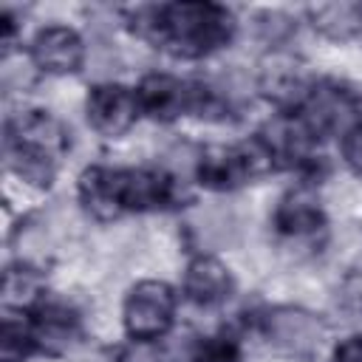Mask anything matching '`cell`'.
Listing matches in <instances>:
<instances>
[{"mask_svg":"<svg viewBox=\"0 0 362 362\" xmlns=\"http://www.w3.org/2000/svg\"><path fill=\"white\" fill-rule=\"evenodd\" d=\"M136 31L156 48L181 57L201 59L223 48L235 34V17L218 3H167L136 11Z\"/></svg>","mask_w":362,"mask_h":362,"instance_id":"1","label":"cell"},{"mask_svg":"<svg viewBox=\"0 0 362 362\" xmlns=\"http://www.w3.org/2000/svg\"><path fill=\"white\" fill-rule=\"evenodd\" d=\"M260 337L291 362H314L328 342V322L303 305H274L260 317Z\"/></svg>","mask_w":362,"mask_h":362,"instance_id":"2","label":"cell"},{"mask_svg":"<svg viewBox=\"0 0 362 362\" xmlns=\"http://www.w3.org/2000/svg\"><path fill=\"white\" fill-rule=\"evenodd\" d=\"M175 288L164 280H141L124 297V331L130 339L156 342L175 320Z\"/></svg>","mask_w":362,"mask_h":362,"instance_id":"3","label":"cell"},{"mask_svg":"<svg viewBox=\"0 0 362 362\" xmlns=\"http://www.w3.org/2000/svg\"><path fill=\"white\" fill-rule=\"evenodd\" d=\"M85 113H88V124L107 139L124 136L136 119H139V99L136 90L119 82H102L96 88H90L88 102H85Z\"/></svg>","mask_w":362,"mask_h":362,"instance_id":"4","label":"cell"},{"mask_svg":"<svg viewBox=\"0 0 362 362\" xmlns=\"http://www.w3.org/2000/svg\"><path fill=\"white\" fill-rule=\"evenodd\" d=\"M139 110L156 122H173L192 113L195 82H184L173 74H147L136 88Z\"/></svg>","mask_w":362,"mask_h":362,"instance_id":"5","label":"cell"},{"mask_svg":"<svg viewBox=\"0 0 362 362\" xmlns=\"http://www.w3.org/2000/svg\"><path fill=\"white\" fill-rule=\"evenodd\" d=\"M31 62L42 74H54V76L76 74L85 62V42L68 25H45L31 40Z\"/></svg>","mask_w":362,"mask_h":362,"instance_id":"6","label":"cell"},{"mask_svg":"<svg viewBox=\"0 0 362 362\" xmlns=\"http://www.w3.org/2000/svg\"><path fill=\"white\" fill-rule=\"evenodd\" d=\"M232 288H235V280H232L229 269L218 257L198 255V257H192L187 263V272H184V294L195 305H204V308L221 305V303H226L232 297Z\"/></svg>","mask_w":362,"mask_h":362,"instance_id":"7","label":"cell"},{"mask_svg":"<svg viewBox=\"0 0 362 362\" xmlns=\"http://www.w3.org/2000/svg\"><path fill=\"white\" fill-rule=\"evenodd\" d=\"M79 201H82L85 212L96 221H116L119 215H124L122 170L88 167L79 175Z\"/></svg>","mask_w":362,"mask_h":362,"instance_id":"8","label":"cell"},{"mask_svg":"<svg viewBox=\"0 0 362 362\" xmlns=\"http://www.w3.org/2000/svg\"><path fill=\"white\" fill-rule=\"evenodd\" d=\"M28 320H31V328L37 334L40 348H48V351L65 348L76 337V331H79L76 311L68 303H62L57 297H48V294H42L28 308Z\"/></svg>","mask_w":362,"mask_h":362,"instance_id":"9","label":"cell"},{"mask_svg":"<svg viewBox=\"0 0 362 362\" xmlns=\"http://www.w3.org/2000/svg\"><path fill=\"white\" fill-rule=\"evenodd\" d=\"M322 223H325L322 206L308 187L291 189L288 195H283V201L274 209V226L288 238H308L320 232Z\"/></svg>","mask_w":362,"mask_h":362,"instance_id":"10","label":"cell"},{"mask_svg":"<svg viewBox=\"0 0 362 362\" xmlns=\"http://www.w3.org/2000/svg\"><path fill=\"white\" fill-rule=\"evenodd\" d=\"M6 141L31 144V147L48 150L54 156H59L68 147L62 124L54 116H48L45 110H25V113L14 116L8 122V127H6Z\"/></svg>","mask_w":362,"mask_h":362,"instance_id":"11","label":"cell"},{"mask_svg":"<svg viewBox=\"0 0 362 362\" xmlns=\"http://www.w3.org/2000/svg\"><path fill=\"white\" fill-rule=\"evenodd\" d=\"M198 181L206 187V189H235L249 178V170L243 164V156H240V147L232 144V147H209L201 158H198Z\"/></svg>","mask_w":362,"mask_h":362,"instance_id":"12","label":"cell"},{"mask_svg":"<svg viewBox=\"0 0 362 362\" xmlns=\"http://www.w3.org/2000/svg\"><path fill=\"white\" fill-rule=\"evenodd\" d=\"M6 164L17 178H23L31 187H42V189H48L57 175V156L48 150L31 147V144L6 141Z\"/></svg>","mask_w":362,"mask_h":362,"instance_id":"13","label":"cell"},{"mask_svg":"<svg viewBox=\"0 0 362 362\" xmlns=\"http://www.w3.org/2000/svg\"><path fill=\"white\" fill-rule=\"evenodd\" d=\"M311 25L331 37V40H348L356 31H362V3H322L308 8Z\"/></svg>","mask_w":362,"mask_h":362,"instance_id":"14","label":"cell"},{"mask_svg":"<svg viewBox=\"0 0 362 362\" xmlns=\"http://www.w3.org/2000/svg\"><path fill=\"white\" fill-rule=\"evenodd\" d=\"M40 348L28 314H6L0 322V362H25Z\"/></svg>","mask_w":362,"mask_h":362,"instance_id":"15","label":"cell"},{"mask_svg":"<svg viewBox=\"0 0 362 362\" xmlns=\"http://www.w3.org/2000/svg\"><path fill=\"white\" fill-rule=\"evenodd\" d=\"M3 294H6V303L8 305H17L23 311V305H34L45 291H42V280H40V272L25 266V263H17V266H8L6 274H3Z\"/></svg>","mask_w":362,"mask_h":362,"instance_id":"16","label":"cell"},{"mask_svg":"<svg viewBox=\"0 0 362 362\" xmlns=\"http://www.w3.org/2000/svg\"><path fill=\"white\" fill-rule=\"evenodd\" d=\"M189 362H243V354L232 337L215 334L195 342V348L189 351Z\"/></svg>","mask_w":362,"mask_h":362,"instance_id":"17","label":"cell"},{"mask_svg":"<svg viewBox=\"0 0 362 362\" xmlns=\"http://www.w3.org/2000/svg\"><path fill=\"white\" fill-rule=\"evenodd\" d=\"M337 300H339V305H342L348 314L362 317V266L351 269V272L339 280Z\"/></svg>","mask_w":362,"mask_h":362,"instance_id":"18","label":"cell"},{"mask_svg":"<svg viewBox=\"0 0 362 362\" xmlns=\"http://www.w3.org/2000/svg\"><path fill=\"white\" fill-rule=\"evenodd\" d=\"M339 153H342V161L356 173L362 175V124H348L342 130V139H339Z\"/></svg>","mask_w":362,"mask_h":362,"instance_id":"19","label":"cell"},{"mask_svg":"<svg viewBox=\"0 0 362 362\" xmlns=\"http://www.w3.org/2000/svg\"><path fill=\"white\" fill-rule=\"evenodd\" d=\"M119 362H161V354L156 351V342H139V339H130V345L122 348Z\"/></svg>","mask_w":362,"mask_h":362,"instance_id":"20","label":"cell"},{"mask_svg":"<svg viewBox=\"0 0 362 362\" xmlns=\"http://www.w3.org/2000/svg\"><path fill=\"white\" fill-rule=\"evenodd\" d=\"M334 362H362V334L345 337L334 348Z\"/></svg>","mask_w":362,"mask_h":362,"instance_id":"21","label":"cell"},{"mask_svg":"<svg viewBox=\"0 0 362 362\" xmlns=\"http://www.w3.org/2000/svg\"><path fill=\"white\" fill-rule=\"evenodd\" d=\"M356 119H359V124H362V99H356Z\"/></svg>","mask_w":362,"mask_h":362,"instance_id":"22","label":"cell"}]
</instances>
